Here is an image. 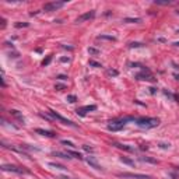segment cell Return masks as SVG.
Wrapping results in <instances>:
<instances>
[{
    "label": "cell",
    "mask_w": 179,
    "mask_h": 179,
    "mask_svg": "<svg viewBox=\"0 0 179 179\" xmlns=\"http://www.w3.org/2000/svg\"><path fill=\"white\" fill-rule=\"evenodd\" d=\"M136 123L139 127L143 129H151V127H156L160 123V119L157 117H137L136 119Z\"/></svg>",
    "instance_id": "6da1fadb"
},
{
    "label": "cell",
    "mask_w": 179,
    "mask_h": 179,
    "mask_svg": "<svg viewBox=\"0 0 179 179\" xmlns=\"http://www.w3.org/2000/svg\"><path fill=\"white\" fill-rule=\"evenodd\" d=\"M127 120H134V117H125V119H120V120H116V122H111L108 125V130H111V132H117V130L123 129Z\"/></svg>",
    "instance_id": "7a4b0ae2"
},
{
    "label": "cell",
    "mask_w": 179,
    "mask_h": 179,
    "mask_svg": "<svg viewBox=\"0 0 179 179\" xmlns=\"http://www.w3.org/2000/svg\"><path fill=\"white\" fill-rule=\"evenodd\" d=\"M1 169L3 171H8V172H14V173H30V171L28 169H25V168H21V167H17V165H1Z\"/></svg>",
    "instance_id": "3957f363"
},
{
    "label": "cell",
    "mask_w": 179,
    "mask_h": 179,
    "mask_svg": "<svg viewBox=\"0 0 179 179\" xmlns=\"http://www.w3.org/2000/svg\"><path fill=\"white\" fill-rule=\"evenodd\" d=\"M117 178H130V179H151L150 175H143V173H130V172H120L116 173Z\"/></svg>",
    "instance_id": "277c9868"
},
{
    "label": "cell",
    "mask_w": 179,
    "mask_h": 179,
    "mask_svg": "<svg viewBox=\"0 0 179 179\" xmlns=\"http://www.w3.org/2000/svg\"><path fill=\"white\" fill-rule=\"evenodd\" d=\"M64 6V1H49V3H45L44 4V10L48 11V13H50V11H56V10H59L60 7Z\"/></svg>",
    "instance_id": "5b68a950"
},
{
    "label": "cell",
    "mask_w": 179,
    "mask_h": 179,
    "mask_svg": "<svg viewBox=\"0 0 179 179\" xmlns=\"http://www.w3.org/2000/svg\"><path fill=\"white\" fill-rule=\"evenodd\" d=\"M49 115L52 117H55V119H57L59 122H62L63 125H67V126H70V127H77V125L76 123H73L71 120H69V119H66V117H63L62 115H59L57 112H55V111H49Z\"/></svg>",
    "instance_id": "8992f818"
},
{
    "label": "cell",
    "mask_w": 179,
    "mask_h": 179,
    "mask_svg": "<svg viewBox=\"0 0 179 179\" xmlns=\"http://www.w3.org/2000/svg\"><path fill=\"white\" fill-rule=\"evenodd\" d=\"M137 80H143V81H156V78L154 76L151 74V71L148 70V69H143L141 73H139L137 76H136Z\"/></svg>",
    "instance_id": "52a82bcc"
},
{
    "label": "cell",
    "mask_w": 179,
    "mask_h": 179,
    "mask_svg": "<svg viewBox=\"0 0 179 179\" xmlns=\"http://www.w3.org/2000/svg\"><path fill=\"white\" fill-rule=\"evenodd\" d=\"M95 17V11H87L84 14H81V16L77 17V20H76V23H83V21H87V20H91Z\"/></svg>",
    "instance_id": "ba28073f"
},
{
    "label": "cell",
    "mask_w": 179,
    "mask_h": 179,
    "mask_svg": "<svg viewBox=\"0 0 179 179\" xmlns=\"http://www.w3.org/2000/svg\"><path fill=\"white\" fill-rule=\"evenodd\" d=\"M95 109H97V106H95V105H87V106H83V108L77 109V113H80V115H86V112L95 111Z\"/></svg>",
    "instance_id": "9c48e42d"
},
{
    "label": "cell",
    "mask_w": 179,
    "mask_h": 179,
    "mask_svg": "<svg viewBox=\"0 0 179 179\" xmlns=\"http://www.w3.org/2000/svg\"><path fill=\"white\" fill-rule=\"evenodd\" d=\"M86 161H87V164H88L90 167H93V168H95V169H101V165H100V164L97 162V161L94 160L93 157H88V158H87Z\"/></svg>",
    "instance_id": "30bf717a"
},
{
    "label": "cell",
    "mask_w": 179,
    "mask_h": 179,
    "mask_svg": "<svg viewBox=\"0 0 179 179\" xmlns=\"http://www.w3.org/2000/svg\"><path fill=\"white\" fill-rule=\"evenodd\" d=\"M35 132L38 134H42V136H46V137H55V133L50 132V130H44V129H37Z\"/></svg>",
    "instance_id": "8fae6325"
},
{
    "label": "cell",
    "mask_w": 179,
    "mask_h": 179,
    "mask_svg": "<svg viewBox=\"0 0 179 179\" xmlns=\"http://www.w3.org/2000/svg\"><path fill=\"white\" fill-rule=\"evenodd\" d=\"M113 146L117 148H120V150H125V151H129V153H132L133 148L129 147V146H126V144H120V143H113Z\"/></svg>",
    "instance_id": "7c38bea8"
},
{
    "label": "cell",
    "mask_w": 179,
    "mask_h": 179,
    "mask_svg": "<svg viewBox=\"0 0 179 179\" xmlns=\"http://www.w3.org/2000/svg\"><path fill=\"white\" fill-rule=\"evenodd\" d=\"M123 23H129V24H139V23H141V18H123Z\"/></svg>",
    "instance_id": "4fadbf2b"
},
{
    "label": "cell",
    "mask_w": 179,
    "mask_h": 179,
    "mask_svg": "<svg viewBox=\"0 0 179 179\" xmlns=\"http://www.w3.org/2000/svg\"><path fill=\"white\" fill-rule=\"evenodd\" d=\"M120 161L123 164H127V165H130V167H134V161L130 160V158H127V157H120Z\"/></svg>",
    "instance_id": "5bb4252c"
},
{
    "label": "cell",
    "mask_w": 179,
    "mask_h": 179,
    "mask_svg": "<svg viewBox=\"0 0 179 179\" xmlns=\"http://www.w3.org/2000/svg\"><path fill=\"white\" fill-rule=\"evenodd\" d=\"M140 161H143V162H151V164H157V162H158L157 160H154V158H150V157H140Z\"/></svg>",
    "instance_id": "9a60e30c"
},
{
    "label": "cell",
    "mask_w": 179,
    "mask_h": 179,
    "mask_svg": "<svg viewBox=\"0 0 179 179\" xmlns=\"http://www.w3.org/2000/svg\"><path fill=\"white\" fill-rule=\"evenodd\" d=\"M97 39H106V41H116V38L115 37H112V35H98L97 37Z\"/></svg>",
    "instance_id": "2e32d148"
},
{
    "label": "cell",
    "mask_w": 179,
    "mask_h": 179,
    "mask_svg": "<svg viewBox=\"0 0 179 179\" xmlns=\"http://www.w3.org/2000/svg\"><path fill=\"white\" fill-rule=\"evenodd\" d=\"M55 157H60V158H70V156L67 154V153H59V151H55L52 153Z\"/></svg>",
    "instance_id": "e0dca14e"
},
{
    "label": "cell",
    "mask_w": 179,
    "mask_h": 179,
    "mask_svg": "<svg viewBox=\"0 0 179 179\" xmlns=\"http://www.w3.org/2000/svg\"><path fill=\"white\" fill-rule=\"evenodd\" d=\"M67 154L70 157H73V158H78V160H83V157H81V154L80 153H76V151H67Z\"/></svg>",
    "instance_id": "ac0fdd59"
},
{
    "label": "cell",
    "mask_w": 179,
    "mask_h": 179,
    "mask_svg": "<svg viewBox=\"0 0 179 179\" xmlns=\"http://www.w3.org/2000/svg\"><path fill=\"white\" fill-rule=\"evenodd\" d=\"M10 113H11V115H13V116H16L17 119H20V120H24L23 115H21V113H20V112H18V111H14V109H13V111H10Z\"/></svg>",
    "instance_id": "d6986e66"
},
{
    "label": "cell",
    "mask_w": 179,
    "mask_h": 179,
    "mask_svg": "<svg viewBox=\"0 0 179 179\" xmlns=\"http://www.w3.org/2000/svg\"><path fill=\"white\" fill-rule=\"evenodd\" d=\"M156 4H161V6H167V4H171L169 0H156Z\"/></svg>",
    "instance_id": "ffe728a7"
},
{
    "label": "cell",
    "mask_w": 179,
    "mask_h": 179,
    "mask_svg": "<svg viewBox=\"0 0 179 179\" xmlns=\"http://www.w3.org/2000/svg\"><path fill=\"white\" fill-rule=\"evenodd\" d=\"M106 74H108V76H113V77H115V76H117V74H119V71L115 70V69H109V70L106 71Z\"/></svg>",
    "instance_id": "44dd1931"
},
{
    "label": "cell",
    "mask_w": 179,
    "mask_h": 179,
    "mask_svg": "<svg viewBox=\"0 0 179 179\" xmlns=\"http://www.w3.org/2000/svg\"><path fill=\"white\" fill-rule=\"evenodd\" d=\"M88 53H90V55H98V53H100V50H98V49H95V48H88Z\"/></svg>",
    "instance_id": "7402d4cb"
},
{
    "label": "cell",
    "mask_w": 179,
    "mask_h": 179,
    "mask_svg": "<svg viewBox=\"0 0 179 179\" xmlns=\"http://www.w3.org/2000/svg\"><path fill=\"white\" fill-rule=\"evenodd\" d=\"M66 100H67L69 102H76V101H77V97H76V95H67V98H66Z\"/></svg>",
    "instance_id": "603a6c76"
},
{
    "label": "cell",
    "mask_w": 179,
    "mask_h": 179,
    "mask_svg": "<svg viewBox=\"0 0 179 179\" xmlns=\"http://www.w3.org/2000/svg\"><path fill=\"white\" fill-rule=\"evenodd\" d=\"M140 46H143L141 42H132V44L129 45V48H140Z\"/></svg>",
    "instance_id": "cb8c5ba5"
},
{
    "label": "cell",
    "mask_w": 179,
    "mask_h": 179,
    "mask_svg": "<svg viewBox=\"0 0 179 179\" xmlns=\"http://www.w3.org/2000/svg\"><path fill=\"white\" fill-rule=\"evenodd\" d=\"M55 88H56L57 91H63V90H66V86H64V84H56Z\"/></svg>",
    "instance_id": "d4e9b609"
},
{
    "label": "cell",
    "mask_w": 179,
    "mask_h": 179,
    "mask_svg": "<svg viewBox=\"0 0 179 179\" xmlns=\"http://www.w3.org/2000/svg\"><path fill=\"white\" fill-rule=\"evenodd\" d=\"M62 144H64V146H69V147H71V148L76 147V146L71 143V141H67V140H62Z\"/></svg>",
    "instance_id": "484cf974"
},
{
    "label": "cell",
    "mask_w": 179,
    "mask_h": 179,
    "mask_svg": "<svg viewBox=\"0 0 179 179\" xmlns=\"http://www.w3.org/2000/svg\"><path fill=\"white\" fill-rule=\"evenodd\" d=\"M50 60H52V56H48L46 59H45V60L42 62V66H48V64L50 63Z\"/></svg>",
    "instance_id": "4316f807"
},
{
    "label": "cell",
    "mask_w": 179,
    "mask_h": 179,
    "mask_svg": "<svg viewBox=\"0 0 179 179\" xmlns=\"http://www.w3.org/2000/svg\"><path fill=\"white\" fill-rule=\"evenodd\" d=\"M49 165H50V167H55V168H59V169H66L63 165H59V164H55V162H50Z\"/></svg>",
    "instance_id": "83f0119b"
},
{
    "label": "cell",
    "mask_w": 179,
    "mask_h": 179,
    "mask_svg": "<svg viewBox=\"0 0 179 179\" xmlns=\"http://www.w3.org/2000/svg\"><path fill=\"white\" fill-rule=\"evenodd\" d=\"M16 27H17V28H21V27H28V23H17Z\"/></svg>",
    "instance_id": "f1b7e54d"
},
{
    "label": "cell",
    "mask_w": 179,
    "mask_h": 179,
    "mask_svg": "<svg viewBox=\"0 0 179 179\" xmlns=\"http://www.w3.org/2000/svg\"><path fill=\"white\" fill-rule=\"evenodd\" d=\"M90 66H94V67H101V64L97 62H94V60H90Z\"/></svg>",
    "instance_id": "f546056e"
},
{
    "label": "cell",
    "mask_w": 179,
    "mask_h": 179,
    "mask_svg": "<svg viewBox=\"0 0 179 179\" xmlns=\"http://www.w3.org/2000/svg\"><path fill=\"white\" fill-rule=\"evenodd\" d=\"M169 146H171L169 143H168V144H167V143H160V147L161 148H169Z\"/></svg>",
    "instance_id": "4dcf8cb0"
},
{
    "label": "cell",
    "mask_w": 179,
    "mask_h": 179,
    "mask_svg": "<svg viewBox=\"0 0 179 179\" xmlns=\"http://www.w3.org/2000/svg\"><path fill=\"white\" fill-rule=\"evenodd\" d=\"M83 148H84L86 151H90V153H93V151H94V148L93 147H88L87 144H86V146H83Z\"/></svg>",
    "instance_id": "1f68e13d"
},
{
    "label": "cell",
    "mask_w": 179,
    "mask_h": 179,
    "mask_svg": "<svg viewBox=\"0 0 179 179\" xmlns=\"http://www.w3.org/2000/svg\"><path fill=\"white\" fill-rule=\"evenodd\" d=\"M4 27H6V20L3 18V20H1V28H4Z\"/></svg>",
    "instance_id": "d6a6232c"
},
{
    "label": "cell",
    "mask_w": 179,
    "mask_h": 179,
    "mask_svg": "<svg viewBox=\"0 0 179 179\" xmlns=\"http://www.w3.org/2000/svg\"><path fill=\"white\" fill-rule=\"evenodd\" d=\"M60 62H69V57H67V59H66V57H62V59H60Z\"/></svg>",
    "instance_id": "836d02e7"
},
{
    "label": "cell",
    "mask_w": 179,
    "mask_h": 179,
    "mask_svg": "<svg viewBox=\"0 0 179 179\" xmlns=\"http://www.w3.org/2000/svg\"><path fill=\"white\" fill-rule=\"evenodd\" d=\"M66 78H67L66 76H59V80H66Z\"/></svg>",
    "instance_id": "e575fe53"
},
{
    "label": "cell",
    "mask_w": 179,
    "mask_h": 179,
    "mask_svg": "<svg viewBox=\"0 0 179 179\" xmlns=\"http://www.w3.org/2000/svg\"><path fill=\"white\" fill-rule=\"evenodd\" d=\"M175 78H176V80L179 81V74H175Z\"/></svg>",
    "instance_id": "d590c367"
},
{
    "label": "cell",
    "mask_w": 179,
    "mask_h": 179,
    "mask_svg": "<svg viewBox=\"0 0 179 179\" xmlns=\"http://www.w3.org/2000/svg\"><path fill=\"white\" fill-rule=\"evenodd\" d=\"M173 45H175V46H179V42H175Z\"/></svg>",
    "instance_id": "8d00e7d4"
},
{
    "label": "cell",
    "mask_w": 179,
    "mask_h": 179,
    "mask_svg": "<svg viewBox=\"0 0 179 179\" xmlns=\"http://www.w3.org/2000/svg\"><path fill=\"white\" fill-rule=\"evenodd\" d=\"M178 14H179V11H178Z\"/></svg>",
    "instance_id": "74e56055"
}]
</instances>
